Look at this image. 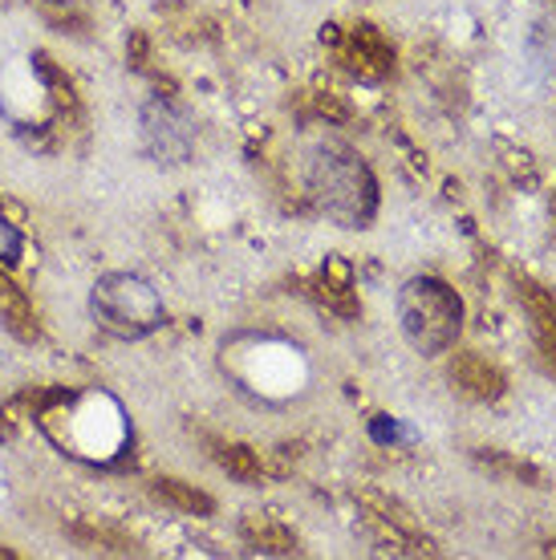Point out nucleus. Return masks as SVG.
I'll return each mask as SVG.
<instances>
[{"label":"nucleus","instance_id":"0eeeda50","mask_svg":"<svg viewBox=\"0 0 556 560\" xmlns=\"http://www.w3.org/2000/svg\"><path fill=\"white\" fill-rule=\"evenodd\" d=\"M211 451H216V463H220L228 476L244 479V483L260 479V463L252 459L248 447H232V443H211Z\"/></svg>","mask_w":556,"mask_h":560},{"label":"nucleus","instance_id":"1a4fd4ad","mask_svg":"<svg viewBox=\"0 0 556 560\" xmlns=\"http://www.w3.org/2000/svg\"><path fill=\"white\" fill-rule=\"evenodd\" d=\"M73 536H78L82 545H106L111 552H130V540L118 533H106V528H73Z\"/></svg>","mask_w":556,"mask_h":560},{"label":"nucleus","instance_id":"9d476101","mask_svg":"<svg viewBox=\"0 0 556 560\" xmlns=\"http://www.w3.org/2000/svg\"><path fill=\"white\" fill-rule=\"evenodd\" d=\"M370 434H374L378 443H403V439H415V434L403 431L394 419H374V422H370Z\"/></svg>","mask_w":556,"mask_h":560},{"label":"nucleus","instance_id":"f03ea898","mask_svg":"<svg viewBox=\"0 0 556 560\" xmlns=\"http://www.w3.org/2000/svg\"><path fill=\"white\" fill-rule=\"evenodd\" d=\"M398 329L410 350L439 358L455 346L463 329V296L439 277H410L398 289Z\"/></svg>","mask_w":556,"mask_h":560},{"label":"nucleus","instance_id":"7ed1b4c3","mask_svg":"<svg viewBox=\"0 0 556 560\" xmlns=\"http://www.w3.org/2000/svg\"><path fill=\"white\" fill-rule=\"evenodd\" d=\"M90 313L102 329L118 337H142L163 325V301L142 277L130 272H111L94 284L90 293Z\"/></svg>","mask_w":556,"mask_h":560},{"label":"nucleus","instance_id":"6e6552de","mask_svg":"<svg viewBox=\"0 0 556 560\" xmlns=\"http://www.w3.org/2000/svg\"><path fill=\"white\" fill-rule=\"evenodd\" d=\"M244 536H248L256 548H265V552H289V548H292L289 533H280L277 524H268V520H256V516L244 524Z\"/></svg>","mask_w":556,"mask_h":560},{"label":"nucleus","instance_id":"423d86ee","mask_svg":"<svg viewBox=\"0 0 556 560\" xmlns=\"http://www.w3.org/2000/svg\"><path fill=\"white\" fill-rule=\"evenodd\" d=\"M154 495L167 508H175V512H187V516H208L211 508H216L204 491H195L183 479H154Z\"/></svg>","mask_w":556,"mask_h":560},{"label":"nucleus","instance_id":"20e7f679","mask_svg":"<svg viewBox=\"0 0 556 560\" xmlns=\"http://www.w3.org/2000/svg\"><path fill=\"white\" fill-rule=\"evenodd\" d=\"M142 142L154 154V163H183L192 154V142H195L192 118L175 102L154 98L142 110Z\"/></svg>","mask_w":556,"mask_h":560},{"label":"nucleus","instance_id":"f257e3e1","mask_svg":"<svg viewBox=\"0 0 556 560\" xmlns=\"http://www.w3.org/2000/svg\"><path fill=\"white\" fill-rule=\"evenodd\" d=\"M309 196L341 228H370L378 215V179L354 147L321 139L309 151Z\"/></svg>","mask_w":556,"mask_h":560},{"label":"nucleus","instance_id":"39448f33","mask_svg":"<svg viewBox=\"0 0 556 560\" xmlns=\"http://www.w3.org/2000/svg\"><path fill=\"white\" fill-rule=\"evenodd\" d=\"M0 322L9 325L21 341H37V313H33V305L25 301V293L16 289L9 277H0Z\"/></svg>","mask_w":556,"mask_h":560}]
</instances>
